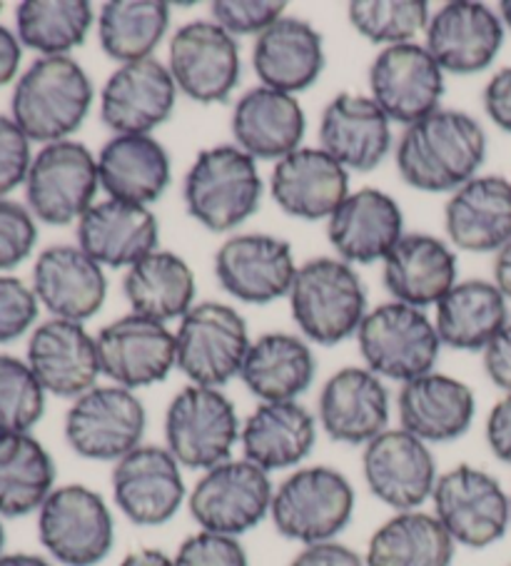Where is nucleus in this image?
Listing matches in <instances>:
<instances>
[{
	"label": "nucleus",
	"mask_w": 511,
	"mask_h": 566,
	"mask_svg": "<svg viewBox=\"0 0 511 566\" xmlns=\"http://www.w3.org/2000/svg\"><path fill=\"white\" fill-rule=\"evenodd\" d=\"M487 133L465 111L439 107L409 125L397 143V170L419 192H455L474 180L487 160Z\"/></svg>",
	"instance_id": "nucleus-1"
},
{
	"label": "nucleus",
	"mask_w": 511,
	"mask_h": 566,
	"mask_svg": "<svg viewBox=\"0 0 511 566\" xmlns=\"http://www.w3.org/2000/svg\"><path fill=\"white\" fill-rule=\"evenodd\" d=\"M93 81L71 55L38 57L18 77L11 118L31 143H61L81 128L93 107Z\"/></svg>",
	"instance_id": "nucleus-2"
},
{
	"label": "nucleus",
	"mask_w": 511,
	"mask_h": 566,
	"mask_svg": "<svg viewBox=\"0 0 511 566\" xmlns=\"http://www.w3.org/2000/svg\"><path fill=\"white\" fill-rule=\"evenodd\" d=\"M288 300L302 337L322 347L355 337L369 312L365 282L340 258H314L300 265Z\"/></svg>",
	"instance_id": "nucleus-3"
},
{
	"label": "nucleus",
	"mask_w": 511,
	"mask_h": 566,
	"mask_svg": "<svg viewBox=\"0 0 511 566\" xmlns=\"http://www.w3.org/2000/svg\"><path fill=\"white\" fill-rule=\"evenodd\" d=\"M355 504L347 474L327 464L298 467L274 486L270 520L284 539L310 546L337 539L355 516Z\"/></svg>",
	"instance_id": "nucleus-4"
},
{
	"label": "nucleus",
	"mask_w": 511,
	"mask_h": 566,
	"mask_svg": "<svg viewBox=\"0 0 511 566\" xmlns=\"http://www.w3.org/2000/svg\"><path fill=\"white\" fill-rule=\"evenodd\" d=\"M188 214L210 232H230L258 212L262 178L248 153L238 145L200 150L182 180Z\"/></svg>",
	"instance_id": "nucleus-5"
},
{
	"label": "nucleus",
	"mask_w": 511,
	"mask_h": 566,
	"mask_svg": "<svg viewBox=\"0 0 511 566\" xmlns=\"http://www.w3.org/2000/svg\"><path fill=\"white\" fill-rule=\"evenodd\" d=\"M240 432L238 409L222 389L188 385L165 409V447L185 470L208 472L232 460Z\"/></svg>",
	"instance_id": "nucleus-6"
},
{
	"label": "nucleus",
	"mask_w": 511,
	"mask_h": 566,
	"mask_svg": "<svg viewBox=\"0 0 511 566\" xmlns=\"http://www.w3.org/2000/svg\"><path fill=\"white\" fill-rule=\"evenodd\" d=\"M357 345L367 369L401 385L435 373L441 353V339L427 312L401 302L369 310L357 329Z\"/></svg>",
	"instance_id": "nucleus-7"
},
{
	"label": "nucleus",
	"mask_w": 511,
	"mask_h": 566,
	"mask_svg": "<svg viewBox=\"0 0 511 566\" xmlns=\"http://www.w3.org/2000/svg\"><path fill=\"white\" fill-rule=\"evenodd\" d=\"M431 514L457 546L489 549L511 526V494L494 474L474 464H457L441 472L431 492Z\"/></svg>",
	"instance_id": "nucleus-8"
},
{
	"label": "nucleus",
	"mask_w": 511,
	"mask_h": 566,
	"mask_svg": "<svg viewBox=\"0 0 511 566\" xmlns=\"http://www.w3.org/2000/svg\"><path fill=\"white\" fill-rule=\"evenodd\" d=\"M38 539L63 566L103 564L115 546L111 506L85 484L55 486L38 512Z\"/></svg>",
	"instance_id": "nucleus-9"
},
{
	"label": "nucleus",
	"mask_w": 511,
	"mask_h": 566,
	"mask_svg": "<svg viewBox=\"0 0 511 566\" xmlns=\"http://www.w3.org/2000/svg\"><path fill=\"white\" fill-rule=\"evenodd\" d=\"M175 367L190 385L222 389L240 377L250 353V329L238 310L222 302H198L175 332Z\"/></svg>",
	"instance_id": "nucleus-10"
},
{
	"label": "nucleus",
	"mask_w": 511,
	"mask_h": 566,
	"mask_svg": "<svg viewBox=\"0 0 511 566\" xmlns=\"http://www.w3.org/2000/svg\"><path fill=\"white\" fill-rule=\"evenodd\" d=\"M147 412L133 389L95 385L73 399L65 415V442L77 457L93 462H121L143 444Z\"/></svg>",
	"instance_id": "nucleus-11"
},
{
	"label": "nucleus",
	"mask_w": 511,
	"mask_h": 566,
	"mask_svg": "<svg viewBox=\"0 0 511 566\" xmlns=\"http://www.w3.org/2000/svg\"><path fill=\"white\" fill-rule=\"evenodd\" d=\"M272 496L270 474L242 457L202 472L188 494V510L202 532L240 539L268 520Z\"/></svg>",
	"instance_id": "nucleus-12"
},
{
	"label": "nucleus",
	"mask_w": 511,
	"mask_h": 566,
	"mask_svg": "<svg viewBox=\"0 0 511 566\" xmlns=\"http://www.w3.org/2000/svg\"><path fill=\"white\" fill-rule=\"evenodd\" d=\"M101 190L97 158L77 140L43 145L25 180L28 210L45 224L65 228L95 205Z\"/></svg>",
	"instance_id": "nucleus-13"
},
{
	"label": "nucleus",
	"mask_w": 511,
	"mask_h": 566,
	"mask_svg": "<svg viewBox=\"0 0 511 566\" xmlns=\"http://www.w3.org/2000/svg\"><path fill=\"white\" fill-rule=\"evenodd\" d=\"M167 71L190 101L200 105L228 103L242 73L238 38L215 21L185 23L170 38Z\"/></svg>",
	"instance_id": "nucleus-14"
},
{
	"label": "nucleus",
	"mask_w": 511,
	"mask_h": 566,
	"mask_svg": "<svg viewBox=\"0 0 511 566\" xmlns=\"http://www.w3.org/2000/svg\"><path fill=\"white\" fill-rule=\"evenodd\" d=\"M362 474L367 490L395 512H415L431 502L439 472L435 452L407 429H387L365 444Z\"/></svg>",
	"instance_id": "nucleus-15"
},
{
	"label": "nucleus",
	"mask_w": 511,
	"mask_h": 566,
	"mask_svg": "<svg viewBox=\"0 0 511 566\" xmlns=\"http://www.w3.org/2000/svg\"><path fill=\"white\" fill-rule=\"evenodd\" d=\"M113 502L135 526H163L188 502L182 467L167 447L140 444L115 462L111 474Z\"/></svg>",
	"instance_id": "nucleus-16"
},
{
	"label": "nucleus",
	"mask_w": 511,
	"mask_h": 566,
	"mask_svg": "<svg viewBox=\"0 0 511 566\" xmlns=\"http://www.w3.org/2000/svg\"><path fill=\"white\" fill-rule=\"evenodd\" d=\"M367 81L372 101L392 123L405 128L437 113L445 97V71L419 43L382 48L369 65Z\"/></svg>",
	"instance_id": "nucleus-17"
},
{
	"label": "nucleus",
	"mask_w": 511,
	"mask_h": 566,
	"mask_svg": "<svg viewBox=\"0 0 511 566\" xmlns=\"http://www.w3.org/2000/svg\"><path fill=\"white\" fill-rule=\"evenodd\" d=\"M97 357L103 375L125 389L153 387L167 379L178 359L175 332L145 315H123L97 332Z\"/></svg>",
	"instance_id": "nucleus-18"
},
{
	"label": "nucleus",
	"mask_w": 511,
	"mask_h": 566,
	"mask_svg": "<svg viewBox=\"0 0 511 566\" xmlns=\"http://www.w3.org/2000/svg\"><path fill=\"white\" fill-rule=\"evenodd\" d=\"M298 265L288 240L244 232L232 235L215 252L220 287L244 305H270L290 295Z\"/></svg>",
	"instance_id": "nucleus-19"
},
{
	"label": "nucleus",
	"mask_w": 511,
	"mask_h": 566,
	"mask_svg": "<svg viewBox=\"0 0 511 566\" xmlns=\"http://www.w3.org/2000/svg\"><path fill=\"white\" fill-rule=\"evenodd\" d=\"M507 28L501 15L474 0H451L431 13L425 48L451 75L484 73L504 45Z\"/></svg>",
	"instance_id": "nucleus-20"
},
{
	"label": "nucleus",
	"mask_w": 511,
	"mask_h": 566,
	"mask_svg": "<svg viewBox=\"0 0 511 566\" xmlns=\"http://www.w3.org/2000/svg\"><path fill=\"white\" fill-rule=\"evenodd\" d=\"M178 93L157 57L117 65L101 91V120L115 135H150L173 115Z\"/></svg>",
	"instance_id": "nucleus-21"
},
{
	"label": "nucleus",
	"mask_w": 511,
	"mask_h": 566,
	"mask_svg": "<svg viewBox=\"0 0 511 566\" xmlns=\"http://www.w3.org/2000/svg\"><path fill=\"white\" fill-rule=\"evenodd\" d=\"M389 415L385 379L367 367H342L322 385L317 424L332 442L365 447L387 432Z\"/></svg>",
	"instance_id": "nucleus-22"
},
{
	"label": "nucleus",
	"mask_w": 511,
	"mask_h": 566,
	"mask_svg": "<svg viewBox=\"0 0 511 566\" xmlns=\"http://www.w3.org/2000/svg\"><path fill=\"white\" fill-rule=\"evenodd\" d=\"M25 363L45 392L61 399L85 395L103 375L97 339L83 327V322L58 317L31 332Z\"/></svg>",
	"instance_id": "nucleus-23"
},
{
	"label": "nucleus",
	"mask_w": 511,
	"mask_h": 566,
	"mask_svg": "<svg viewBox=\"0 0 511 566\" xmlns=\"http://www.w3.org/2000/svg\"><path fill=\"white\" fill-rule=\"evenodd\" d=\"M401 238H405V214L399 202L377 188L350 192L327 220L332 250L352 268L385 262Z\"/></svg>",
	"instance_id": "nucleus-24"
},
{
	"label": "nucleus",
	"mask_w": 511,
	"mask_h": 566,
	"mask_svg": "<svg viewBox=\"0 0 511 566\" xmlns=\"http://www.w3.org/2000/svg\"><path fill=\"white\" fill-rule=\"evenodd\" d=\"M320 148L347 172H372L392 150V120L369 95L340 93L322 111Z\"/></svg>",
	"instance_id": "nucleus-25"
},
{
	"label": "nucleus",
	"mask_w": 511,
	"mask_h": 566,
	"mask_svg": "<svg viewBox=\"0 0 511 566\" xmlns=\"http://www.w3.org/2000/svg\"><path fill=\"white\" fill-rule=\"evenodd\" d=\"M270 195L290 218L330 220L350 195V172L322 148H302L278 160L270 175Z\"/></svg>",
	"instance_id": "nucleus-26"
},
{
	"label": "nucleus",
	"mask_w": 511,
	"mask_h": 566,
	"mask_svg": "<svg viewBox=\"0 0 511 566\" xmlns=\"http://www.w3.org/2000/svg\"><path fill=\"white\" fill-rule=\"evenodd\" d=\"M399 427L427 444L465 437L477 417V397L457 377L429 373L401 385L397 395Z\"/></svg>",
	"instance_id": "nucleus-27"
},
{
	"label": "nucleus",
	"mask_w": 511,
	"mask_h": 566,
	"mask_svg": "<svg viewBox=\"0 0 511 566\" xmlns=\"http://www.w3.org/2000/svg\"><path fill=\"white\" fill-rule=\"evenodd\" d=\"M77 248L101 268L131 270L135 262L160 250V224L145 205L101 200L77 220Z\"/></svg>",
	"instance_id": "nucleus-28"
},
{
	"label": "nucleus",
	"mask_w": 511,
	"mask_h": 566,
	"mask_svg": "<svg viewBox=\"0 0 511 566\" xmlns=\"http://www.w3.org/2000/svg\"><path fill=\"white\" fill-rule=\"evenodd\" d=\"M33 292L53 317L85 322L105 305L107 277L77 245H53L35 260Z\"/></svg>",
	"instance_id": "nucleus-29"
},
{
	"label": "nucleus",
	"mask_w": 511,
	"mask_h": 566,
	"mask_svg": "<svg viewBox=\"0 0 511 566\" xmlns=\"http://www.w3.org/2000/svg\"><path fill=\"white\" fill-rule=\"evenodd\" d=\"M449 245L465 252H497L511 240V180L477 175L449 195L445 205Z\"/></svg>",
	"instance_id": "nucleus-30"
},
{
	"label": "nucleus",
	"mask_w": 511,
	"mask_h": 566,
	"mask_svg": "<svg viewBox=\"0 0 511 566\" xmlns=\"http://www.w3.org/2000/svg\"><path fill=\"white\" fill-rule=\"evenodd\" d=\"M459 260L449 242L427 232L401 238L382 262V280L395 302L425 310L457 285Z\"/></svg>",
	"instance_id": "nucleus-31"
},
{
	"label": "nucleus",
	"mask_w": 511,
	"mask_h": 566,
	"mask_svg": "<svg viewBox=\"0 0 511 566\" xmlns=\"http://www.w3.org/2000/svg\"><path fill=\"white\" fill-rule=\"evenodd\" d=\"M232 138L252 160H282L302 148L307 118L298 95L258 85L232 107Z\"/></svg>",
	"instance_id": "nucleus-32"
},
{
	"label": "nucleus",
	"mask_w": 511,
	"mask_h": 566,
	"mask_svg": "<svg viewBox=\"0 0 511 566\" xmlns=\"http://www.w3.org/2000/svg\"><path fill=\"white\" fill-rule=\"evenodd\" d=\"M317 444V417L300 402H260L242 422V457L268 474L288 472Z\"/></svg>",
	"instance_id": "nucleus-33"
},
{
	"label": "nucleus",
	"mask_w": 511,
	"mask_h": 566,
	"mask_svg": "<svg viewBox=\"0 0 511 566\" xmlns=\"http://www.w3.org/2000/svg\"><path fill=\"white\" fill-rule=\"evenodd\" d=\"M252 67L264 87L280 93H302L320 81L324 71V38L302 18L284 15L252 48Z\"/></svg>",
	"instance_id": "nucleus-34"
},
{
	"label": "nucleus",
	"mask_w": 511,
	"mask_h": 566,
	"mask_svg": "<svg viewBox=\"0 0 511 566\" xmlns=\"http://www.w3.org/2000/svg\"><path fill=\"white\" fill-rule=\"evenodd\" d=\"M97 175L107 198L147 208L170 188L173 165L153 135H113L97 153Z\"/></svg>",
	"instance_id": "nucleus-35"
},
{
	"label": "nucleus",
	"mask_w": 511,
	"mask_h": 566,
	"mask_svg": "<svg viewBox=\"0 0 511 566\" xmlns=\"http://www.w3.org/2000/svg\"><path fill=\"white\" fill-rule=\"evenodd\" d=\"M317 375L307 339L290 332H268L254 339L240 369L242 385L260 402H298Z\"/></svg>",
	"instance_id": "nucleus-36"
},
{
	"label": "nucleus",
	"mask_w": 511,
	"mask_h": 566,
	"mask_svg": "<svg viewBox=\"0 0 511 566\" xmlns=\"http://www.w3.org/2000/svg\"><path fill=\"white\" fill-rule=\"evenodd\" d=\"M509 322V300L501 295L494 280L457 282L437 302L435 327L441 347L459 353H484Z\"/></svg>",
	"instance_id": "nucleus-37"
},
{
	"label": "nucleus",
	"mask_w": 511,
	"mask_h": 566,
	"mask_svg": "<svg viewBox=\"0 0 511 566\" xmlns=\"http://www.w3.org/2000/svg\"><path fill=\"white\" fill-rule=\"evenodd\" d=\"M123 292L133 312L157 322L182 319L195 307L192 268L170 250H155L125 272Z\"/></svg>",
	"instance_id": "nucleus-38"
},
{
	"label": "nucleus",
	"mask_w": 511,
	"mask_h": 566,
	"mask_svg": "<svg viewBox=\"0 0 511 566\" xmlns=\"http://www.w3.org/2000/svg\"><path fill=\"white\" fill-rule=\"evenodd\" d=\"M457 544L431 512H395L369 536L367 566H451Z\"/></svg>",
	"instance_id": "nucleus-39"
},
{
	"label": "nucleus",
	"mask_w": 511,
	"mask_h": 566,
	"mask_svg": "<svg viewBox=\"0 0 511 566\" xmlns=\"http://www.w3.org/2000/svg\"><path fill=\"white\" fill-rule=\"evenodd\" d=\"M55 462L31 432L0 434V516L41 512L55 490Z\"/></svg>",
	"instance_id": "nucleus-40"
},
{
	"label": "nucleus",
	"mask_w": 511,
	"mask_h": 566,
	"mask_svg": "<svg viewBox=\"0 0 511 566\" xmlns=\"http://www.w3.org/2000/svg\"><path fill=\"white\" fill-rule=\"evenodd\" d=\"M170 15L163 0H107L97 13V41L121 65L145 61L170 31Z\"/></svg>",
	"instance_id": "nucleus-41"
},
{
	"label": "nucleus",
	"mask_w": 511,
	"mask_h": 566,
	"mask_svg": "<svg viewBox=\"0 0 511 566\" xmlns=\"http://www.w3.org/2000/svg\"><path fill=\"white\" fill-rule=\"evenodd\" d=\"M95 23L87 0H23L15 8V35L41 57L67 55L85 43Z\"/></svg>",
	"instance_id": "nucleus-42"
},
{
	"label": "nucleus",
	"mask_w": 511,
	"mask_h": 566,
	"mask_svg": "<svg viewBox=\"0 0 511 566\" xmlns=\"http://www.w3.org/2000/svg\"><path fill=\"white\" fill-rule=\"evenodd\" d=\"M347 18L365 41L389 48L415 43L427 31L431 8L425 0H352Z\"/></svg>",
	"instance_id": "nucleus-43"
},
{
	"label": "nucleus",
	"mask_w": 511,
	"mask_h": 566,
	"mask_svg": "<svg viewBox=\"0 0 511 566\" xmlns=\"http://www.w3.org/2000/svg\"><path fill=\"white\" fill-rule=\"evenodd\" d=\"M45 395L28 363L0 353V434L31 432L45 415Z\"/></svg>",
	"instance_id": "nucleus-44"
},
{
	"label": "nucleus",
	"mask_w": 511,
	"mask_h": 566,
	"mask_svg": "<svg viewBox=\"0 0 511 566\" xmlns=\"http://www.w3.org/2000/svg\"><path fill=\"white\" fill-rule=\"evenodd\" d=\"M284 0H215L210 6L212 21L232 38L262 35L284 18Z\"/></svg>",
	"instance_id": "nucleus-45"
},
{
	"label": "nucleus",
	"mask_w": 511,
	"mask_h": 566,
	"mask_svg": "<svg viewBox=\"0 0 511 566\" xmlns=\"http://www.w3.org/2000/svg\"><path fill=\"white\" fill-rule=\"evenodd\" d=\"M38 242L33 212L21 202L0 200V272L15 270L31 258Z\"/></svg>",
	"instance_id": "nucleus-46"
},
{
	"label": "nucleus",
	"mask_w": 511,
	"mask_h": 566,
	"mask_svg": "<svg viewBox=\"0 0 511 566\" xmlns=\"http://www.w3.org/2000/svg\"><path fill=\"white\" fill-rule=\"evenodd\" d=\"M173 562L175 566H250V556L238 536L200 530L185 536Z\"/></svg>",
	"instance_id": "nucleus-47"
},
{
	"label": "nucleus",
	"mask_w": 511,
	"mask_h": 566,
	"mask_svg": "<svg viewBox=\"0 0 511 566\" xmlns=\"http://www.w3.org/2000/svg\"><path fill=\"white\" fill-rule=\"evenodd\" d=\"M38 302L33 287L21 277L0 275V345L15 343L38 319Z\"/></svg>",
	"instance_id": "nucleus-48"
},
{
	"label": "nucleus",
	"mask_w": 511,
	"mask_h": 566,
	"mask_svg": "<svg viewBox=\"0 0 511 566\" xmlns=\"http://www.w3.org/2000/svg\"><path fill=\"white\" fill-rule=\"evenodd\" d=\"M31 138L8 115H0V200L21 188L33 165Z\"/></svg>",
	"instance_id": "nucleus-49"
},
{
	"label": "nucleus",
	"mask_w": 511,
	"mask_h": 566,
	"mask_svg": "<svg viewBox=\"0 0 511 566\" xmlns=\"http://www.w3.org/2000/svg\"><path fill=\"white\" fill-rule=\"evenodd\" d=\"M288 566H367L365 556L337 539L302 546Z\"/></svg>",
	"instance_id": "nucleus-50"
},
{
	"label": "nucleus",
	"mask_w": 511,
	"mask_h": 566,
	"mask_svg": "<svg viewBox=\"0 0 511 566\" xmlns=\"http://www.w3.org/2000/svg\"><path fill=\"white\" fill-rule=\"evenodd\" d=\"M481 103H484V113L489 115V120L499 130L511 135V65L501 67V71L489 77Z\"/></svg>",
	"instance_id": "nucleus-51"
},
{
	"label": "nucleus",
	"mask_w": 511,
	"mask_h": 566,
	"mask_svg": "<svg viewBox=\"0 0 511 566\" xmlns=\"http://www.w3.org/2000/svg\"><path fill=\"white\" fill-rule=\"evenodd\" d=\"M481 363L489 382L504 395H511V322L487 345Z\"/></svg>",
	"instance_id": "nucleus-52"
},
{
	"label": "nucleus",
	"mask_w": 511,
	"mask_h": 566,
	"mask_svg": "<svg viewBox=\"0 0 511 566\" xmlns=\"http://www.w3.org/2000/svg\"><path fill=\"white\" fill-rule=\"evenodd\" d=\"M484 437L489 452L494 454L501 464L511 467V395H504L489 409Z\"/></svg>",
	"instance_id": "nucleus-53"
},
{
	"label": "nucleus",
	"mask_w": 511,
	"mask_h": 566,
	"mask_svg": "<svg viewBox=\"0 0 511 566\" xmlns=\"http://www.w3.org/2000/svg\"><path fill=\"white\" fill-rule=\"evenodd\" d=\"M23 61V45L13 31L0 25V87H6L18 75Z\"/></svg>",
	"instance_id": "nucleus-54"
},
{
	"label": "nucleus",
	"mask_w": 511,
	"mask_h": 566,
	"mask_svg": "<svg viewBox=\"0 0 511 566\" xmlns=\"http://www.w3.org/2000/svg\"><path fill=\"white\" fill-rule=\"evenodd\" d=\"M494 285L511 302V240L497 252L494 258Z\"/></svg>",
	"instance_id": "nucleus-55"
},
{
	"label": "nucleus",
	"mask_w": 511,
	"mask_h": 566,
	"mask_svg": "<svg viewBox=\"0 0 511 566\" xmlns=\"http://www.w3.org/2000/svg\"><path fill=\"white\" fill-rule=\"evenodd\" d=\"M117 566H175L173 556H167L160 549H135L127 556H123V562Z\"/></svg>",
	"instance_id": "nucleus-56"
},
{
	"label": "nucleus",
	"mask_w": 511,
	"mask_h": 566,
	"mask_svg": "<svg viewBox=\"0 0 511 566\" xmlns=\"http://www.w3.org/2000/svg\"><path fill=\"white\" fill-rule=\"evenodd\" d=\"M0 566H55V564L51 559H45V556L18 552V554L0 556Z\"/></svg>",
	"instance_id": "nucleus-57"
},
{
	"label": "nucleus",
	"mask_w": 511,
	"mask_h": 566,
	"mask_svg": "<svg viewBox=\"0 0 511 566\" xmlns=\"http://www.w3.org/2000/svg\"><path fill=\"white\" fill-rule=\"evenodd\" d=\"M499 15H501V23L507 28V33H511V0L499 3Z\"/></svg>",
	"instance_id": "nucleus-58"
},
{
	"label": "nucleus",
	"mask_w": 511,
	"mask_h": 566,
	"mask_svg": "<svg viewBox=\"0 0 511 566\" xmlns=\"http://www.w3.org/2000/svg\"><path fill=\"white\" fill-rule=\"evenodd\" d=\"M3 546H6V526H3V516H0V556H3Z\"/></svg>",
	"instance_id": "nucleus-59"
},
{
	"label": "nucleus",
	"mask_w": 511,
	"mask_h": 566,
	"mask_svg": "<svg viewBox=\"0 0 511 566\" xmlns=\"http://www.w3.org/2000/svg\"><path fill=\"white\" fill-rule=\"evenodd\" d=\"M0 11H3V3H0Z\"/></svg>",
	"instance_id": "nucleus-60"
},
{
	"label": "nucleus",
	"mask_w": 511,
	"mask_h": 566,
	"mask_svg": "<svg viewBox=\"0 0 511 566\" xmlns=\"http://www.w3.org/2000/svg\"><path fill=\"white\" fill-rule=\"evenodd\" d=\"M509 494H511V492H509Z\"/></svg>",
	"instance_id": "nucleus-61"
}]
</instances>
